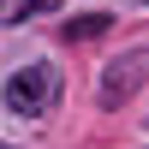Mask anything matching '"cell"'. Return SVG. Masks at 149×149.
<instances>
[{"label": "cell", "mask_w": 149, "mask_h": 149, "mask_svg": "<svg viewBox=\"0 0 149 149\" xmlns=\"http://www.w3.org/2000/svg\"><path fill=\"white\" fill-rule=\"evenodd\" d=\"M54 102V66H24L6 78V107L12 113H48Z\"/></svg>", "instance_id": "cell-1"}, {"label": "cell", "mask_w": 149, "mask_h": 149, "mask_svg": "<svg viewBox=\"0 0 149 149\" xmlns=\"http://www.w3.org/2000/svg\"><path fill=\"white\" fill-rule=\"evenodd\" d=\"M107 30V18H102V12H90V18H78V24H72V36H102Z\"/></svg>", "instance_id": "cell-2"}]
</instances>
